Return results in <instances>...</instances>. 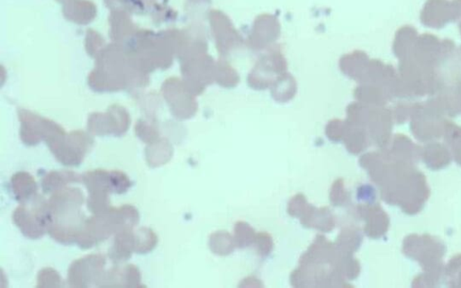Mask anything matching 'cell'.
<instances>
[{"mask_svg": "<svg viewBox=\"0 0 461 288\" xmlns=\"http://www.w3.org/2000/svg\"><path fill=\"white\" fill-rule=\"evenodd\" d=\"M85 197L81 189L65 186L51 194L48 199L49 223L47 234L63 245L76 243L86 216L82 211Z\"/></svg>", "mask_w": 461, "mask_h": 288, "instance_id": "obj_1", "label": "cell"}, {"mask_svg": "<svg viewBox=\"0 0 461 288\" xmlns=\"http://www.w3.org/2000/svg\"><path fill=\"white\" fill-rule=\"evenodd\" d=\"M139 220L140 214L133 205L110 207L106 212L86 219L76 244L83 250H90L123 229L135 227Z\"/></svg>", "mask_w": 461, "mask_h": 288, "instance_id": "obj_2", "label": "cell"}, {"mask_svg": "<svg viewBox=\"0 0 461 288\" xmlns=\"http://www.w3.org/2000/svg\"><path fill=\"white\" fill-rule=\"evenodd\" d=\"M12 219L24 236L32 240L42 238L48 232L50 223L48 200L38 195L26 204L15 208Z\"/></svg>", "mask_w": 461, "mask_h": 288, "instance_id": "obj_3", "label": "cell"}, {"mask_svg": "<svg viewBox=\"0 0 461 288\" xmlns=\"http://www.w3.org/2000/svg\"><path fill=\"white\" fill-rule=\"evenodd\" d=\"M106 264L103 254H90L75 260L68 269V284L75 288L100 287Z\"/></svg>", "mask_w": 461, "mask_h": 288, "instance_id": "obj_4", "label": "cell"}, {"mask_svg": "<svg viewBox=\"0 0 461 288\" xmlns=\"http://www.w3.org/2000/svg\"><path fill=\"white\" fill-rule=\"evenodd\" d=\"M82 183L88 189L87 205L92 214H100L109 210V195L113 193L110 171H88L82 175Z\"/></svg>", "mask_w": 461, "mask_h": 288, "instance_id": "obj_5", "label": "cell"}, {"mask_svg": "<svg viewBox=\"0 0 461 288\" xmlns=\"http://www.w3.org/2000/svg\"><path fill=\"white\" fill-rule=\"evenodd\" d=\"M421 22L431 29H442L456 21L453 1L448 0H427L421 12Z\"/></svg>", "mask_w": 461, "mask_h": 288, "instance_id": "obj_6", "label": "cell"}, {"mask_svg": "<svg viewBox=\"0 0 461 288\" xmlns=\"http://www.w3.org/2000/svg\"><path fill=\"white\" fill-rule=\"evenodd\" d=\"M85 137L81 134H75V142L69 144L52 141V151L58 161L65 166H78L81 163L88 145Z\"/></svg>", "mask_w": 461, "mask_h": 288, "instance_id": "obj_7", "label": "cell"}, {"mask_svg": "<svg viewBox=\"0 0 461 288\" xmlns=\"http://www.w3.org/2000/svg\"><path fill=\"white\" fill-rule=\"evenodd\" d=\"M123 286L127 287H141V275L136 266L129 264L116 266L104 271L100 287Z\"/></svg>", "mask_w": 461, "mask_h": 288, "instance_id": "obj_8", "label": "cell"}, {"mask_svg": "<svg viewBox=\"0 0 461 288\" xmlns=\"http://www.w3.org/2000/svg\"><path fill=\"white\" fill-rule=\"evenodd\" d=\"M133 253H135L134 227L125 228L116 232L109 250V258L119 264L127 262Z\"/></svg>", "mask_w": 461, "mask_h": 288, "instance_id": "obj_9", "label": "cell"}, {"mask_svg": "<svg viewBox=\"0 0 461 288\" xmlns=\"http://www.w3.org/2000/svg\"><path fill=\"white\" fill-rule=\"evenodd\" d=\"M11 189L15 200L20 204L29 203L38 195L35 177L26 171H19L12 176Z\"/></svg>", "mask_w": 461, "mask_h": 288, "instance_id": "obj_10", "label": "cell"}, {"mask_svg": "<svg viewBox=\"0 0 461 288\" xmlns=\"http://www.w3.org/2000/svg\"><path fill=\"white\" fill-rule=\"evenodd\" d=\"M300 218L301 223L306 227L320 230L322 232H331L335 225L333 214L328 208H315L311 205H308Z\"/></svg>", "mask_w": 461, "mask_h": 288, "instance_id": "obj_11", "label": "cell"}, {"mask_svg": "<svg viewBox=\"0 0 461 288\" xmlns=\"http://www.w3.org/2000/svg\"><path fill=\"white\" fill-rule=\"evenodd\" d=\"M82 182V175L73 171H51L42 177L41 185L45 194H52L69 184Z\"/></svg>", "mask_w": 461, "mask_h": 288, "instance_id": "obj_12", "label": "cell"}, {"mask_svg": "<svg viewBox=\"0 0 461 288\" xmlns=\"http://www.w3.org/2000/svg\"><path fill=\"white\" fill-rule=\"evenodd\" d=\"M418 33L413 26L401 27L396 33L394 53L399 59L405 60L413 54L414 45L418 39Z\"/></svg>", "mask_w": 461, "mask_h": 288, "instance_id": "obj_13", "label": "cell"}, {"mask_svg": "<svg viewBox=\"0 0 461 288\" xmlns=\"http://www.w3.org/2000/svg\"><path fill=\"white\" fill-rule=\"evenodd\" d=\"M361 214L367 221L365 232L372 238L380 237L386 232L387 218L386 214L380 207H362Z\"/></svg>", "mask_w": 461, "mask_h": 288, "instance_id": "obj_14", "label": "cell"}, {"mask_svg": "<svg viewBox=\"0 0 461 288\" xmlns=\"http://www.w3.org/2000/svg\"><path fill=\"white\" fill-rule=\"evenodd\" d=\"M135 253L147 254L155 249L158 236L152 229L141 227L134 230Z\"/></svg>", "mask_w": 461, "mask_h": 288, "instance_id": "obj_15", "label": "cell"}, {"mask_svg": "<svg viewBox=\"0 0 461 288\" xmlns=\"http://www.w3.org/2000/svg\"><path fill=\"white\" fill-rule=\"evenodd\" d=\"M361 236L354 229H344L337 240V249L343 255H350L361 244Z\"/></svg>", "mask_w": 461, "mask_h": 288, "instance_id": "obj_16", "label": "cell"}, {"mask_svg": "<svg viewBox=\"0 0 461 288\" xmlns=\"http://www.w3.org/2000/svg\"><path fill=\"white\" fill-rule=\"evenodd\" d=\"M235 245V239L224 232H214L209 240L211 250L218 255H227V254L232 253Z\"/></svg>", "mask_w": 461, "mask_h": 288, "instance_id": "obj_17", "label": "cell"}, {"mask_svg": "<svg viewBox=\"0 0 461 288\" xmlns=\"http://www.w3.org/2000/svg\"><path fill=\"white\" fill-rule=\"evenodd\" d=\"M254 230L247 223L239 222L235 227V241L239 248H245L254 243L256 238Z\"/></svg>", "mask_w": 461, "mask_h": 288, "instance_id": "obj_18", "label": "cell"}, {"mask_svg": "<svg viewBox=\"0 0 461 288\" xmlns=\"http://www.w3.org/2000/svg\"><path fill=\"white\" fill-rule=\"evenodd\" d=\"M61 275L59 272L52 268H45L39 271L38 275V287H61Z\"/></svg>", "mask_w": 461, "mask_h": 288, "instance_id": "obj_19", "label": "cell"}, {"mask_svg": "<svg viewBox=\"0 0 461 288\" xmlns=\"http://www.w3.org/2000/svg\"><path fill=\"white\" fill-rule=\"evenodd\" d=\"M113 193L116 195L125 194L131 189L132 182L130 177L125 173L118 170L110 171Z\"/></svg>", "mask_w": 461, "mask_h": 288, "instance_id": "obj_20", "label": "cell"}, {"mask_svg": "<svg viewBox=\"0 0 461 288\" xmlns=\"http://www.w3.org/2000/svg\"><path fill=\"white\" fill-rule=\"evenodd\" d=\"M447 134L446 140L453 145V151L456 153V159L461 164V128L450 125L447 128Z\"/></svg>", "mask_w": 461, "mask_h": 288, "instance_id": "obj_21", "label": "cell"}, {"mask_svg": "<svg viewBox=\"0 0 461 288\" xmlns=\"http://www.w3.org/2000/svg\"><path fill=\"white\" fill-rule=\"evenodd\" d=\"M308 205L306 198L302 194H297L296 197L291 199L290 204H288V214L292 216L301 217L306 212Z\"/></svg>", "mask_w": 461, "mask_h": 288, "instance_id": "obj_22", "label": "cell"}, {"mask_svg": "<svg viewBox=\"0 0 461 288\" xmlns=\"http://www.w3.org/2000/svg\"><path fill=\"white\" fill-rule=\"evenodd\" d=\"M330 198L331 204L336 207L346 203L348 195H347L342 179H338L336 182H334L333 188H331Z\"/></svg>", "mask_w": 461, "mask_h": 288, "instance_id": "obj_23", "label": "cell"}, {"mask_svg": "<svg viewBox=\"0 0 461 288\" xmlns=\"http://www.w3.org/2000/svg\"><path fill=\"white\" fill-rule=\"evenodd\" d=\"M254 243L256 244L258 253L265 257L272 253L273 248L272 239L267 234H258L255 238Z\"/></svg>", "mask_w": 461, "mask_h": 288, "instance_id": "obj_24", "label": "cell"}, {"mask_svg": "<svg viewBox=\"0 0 461 288\" xmlns=\"http://www.w3.org/2000/svg\"><path fill=\"white\" fill-rule=\"evenodd\" d=\"M460 33H461V23L460 24Z\"/></svg>", "mask_w": 461, "mask_h": 288, "instance_id": "obj_25", "label": "cell"}]
</instances>
